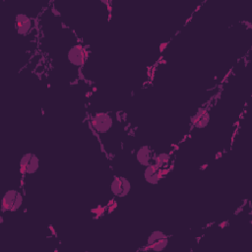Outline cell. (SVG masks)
I'll return each instance as SVG.
<instances>
[{
    "label": "cell",
    "instance_id": "11",
    "mask_svg": "<svg viewBox=\"0 0 252 252\" xmlns=\"http://www.w3.org/2000/svg\"><path fill=\"white\" fill-rule=\"evenodd\" d=\"M32 157V153H27L25 155H23V157L20 159V170L22 174H26V166Z\"/></svg>",
    "mask_w": 252,
    "mask_h": 252
},
{
    "label": "cell",
    "instance_id": "12",
    "mask_svg": "<svg viewBox=\"0 0 252 252\" xmlns=\"http://www.w3.org/2000/svg\"><path fill=\"white\" fill-rule=\"evenodd\" d=\"M207 111H208V109H207L206 107H201V108H199V109L197 110V112L191 117V124L194 126V125L203 117V115H204Z\"/></svg>",
    "mask_w": 252,
    "mask_h": 252
},
{
    "label": "cell",
    "instance_id": "9",
    "mask_svg": "<svg viewBox=\"0 0 252 252\" xmlns=\"http://www.w3.org/2000/svg\"><path fill=\"white\" fill-rule=\"evenodd\" d=\"M39 167V158L36 155L32 154V157L26 166V173L27 174H33Z\"/></svg>",
    "mask_w": 252,
    "mask_h": 252
},
{
    "label": "cell",
    "instance_id": "1",
    "mask_svg": "<svg viewBox=\"0 0 252 252\" xmlns=\"http://www.w3.org/2000/svg\"><path fill=\"white\" fill-rule=\"evenodd\" d=\"M23 204V195L15 190V189H10L6 191L4 194L2 201H1V211L2 212H16L18 211Z\"/></svg>",
    "mask_w": 252,
    "mask_h": 252
},
{
    "label": "cell",
    "instance_id": "10",
    "mask_svg": "<svg viewBox=\"0 0 252 252\" xmlns=\"http://www.w3.org/2000/svg\"><path fill=\"white\" fill-rule=\"evenodd\" d=\"M169 155L168 154H165V153H161V154H158L157 157H155L154 160H155V164L159 167V168H162L165 166V164L168 163L169 161Z\"/></svg>",
    "mask_w": 252,
    "mask_h": 252
},
{
    "label": "cell",
    "instance_id": "13",
    "mask_svg": "<svg viewBox=\"0 0 252 252\" xmlns=\"http://www.w3.org/2000/svg\"><path fill=\"white\" fill-rule=\"evenodd\" d=\"M209 121H210V113L209 111H207L203 117L194 125V127L198 128V129H202V128H205L208 124H209Z\"/></svg>",
    "mask_w": 252,
    "mask_h": 252
},
{
    "label": "cell",
    "instance_id": "5",
    "mask_svg": "<svg viewBox=\"0 0 252 252\" xmlns=\"http://www.w3.org/2000/svg\"><path fill=\"white\" fill-rule=\"evenodd\" d=\"M88 57V52L85 47L80 44L72 46L67 53V58L69 62L77 67H81L85 64L86 59Z\"/></svg>",
    "mask_w": 252,
    "mask_h": 252
},
{
    "label": "cell",
    "instance_id": "6",
    "mask_svg": "<svg viewBox=\"0 0 252 252\" xmlns=\"http://www.w3.org/2000/svg\"><path fill=\"white\" fill-rule=\"evenodd\" d=\"M169 169H163L158 167L155 163H150L148 166H146L144 171V177L146 181L152 185L158 184V181L165 175Z\"/></svg>",
    "mask_w": 252,
    "mask_h": 252
},
{
    "label": "cell",
    "instance_id": "3",
    "mask_svg": "<svg viewBox=\"0 0 252 252\" xmlns=\"http://www.w3.org/2000/svg\"><path fill=\"white\" fill-rule=\"evenodd\" d=\"M168 244V237L160 230L153 231L147 239V246L150 250L160 252L165 249Z\"/></svg>",
    "mask_w": 252,
    "mask_h": 252
},
{
    "label": "cell",
    "instance_id": "4",
    "mask_svg": "<svg viewBox=\"0 0 252 252\" xmlns=\"http://www.w3.org/2000/svg\"><path fill=\"white\" fill-rule=\"evenodd\" d=\"M131 190L130 181L123 176H115L110 183V191L116 197L123 198L129 194Z\"/></svg>",
    "mask_w": 252,
    "mask_h": 252
},
{
    "label": "cell",
    "instance_id": "8",
    "mask_svg": "<svg viewBox=\"0 0 252 252\" xmlns=\"http://www.w3.org/2000/svg\"><path fill=\"white\" fill-rule=\"evenodd\" d=\"M136 158L140 164L148 166L152 160L151 149L148 146H142L136 154Z\"/></svg>",
    "mask_w": 252,
    "mask_h": 252
},
{
    "label": "cell",
    "instance_id": "7",
    "mask_svg": "<svg viewBox=\"0 0 252 252\" xmlns=\"http://www.w3.org/2000/svg\"><path fill=\"white\" fill-rule=\"evenodd\" d=\"M32 28V19L26 14H18L15 18V30L19 34L25 35L31 32Z\"/></svg>",
    "mask_w": 252,
    "mask_h": 252
},
{
    "label": "cell",
    "instance_id": "2",
    "mask_svg": "<svg viewBox=\"0 0 252 252\" xmlns=\"http://www.w3.org/2000/svg\"><path fill=\"white\" fill-rule=\"evenodd\" d=\"M92 126L98 134L106 133L113 125V119L111 115L106 112H97L92 117Z\"/></svg>",
    "mask_w": 252,
    "mask_h": 252
}]
</instances>
